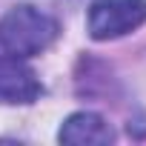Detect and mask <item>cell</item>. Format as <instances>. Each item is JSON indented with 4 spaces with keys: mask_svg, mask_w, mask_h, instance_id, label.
Returning <instances> with one entry per match:
<instances>
[{
    "mask_svg": "<svg viewBox=\"0 0 146 146\" xmlns=\"http://www.w3.org/2000/svg\"><path fill=\"white\" fill-rule=\"evenodd\" d=\"M57 37V23L35 6H12L0 17V46L15 57L46 52Z\"/></svg>",
    "mask_w": 146,
    "mask_h": 146,
    "instance_id": "cell-1",
    "label": "cell"
},
{
    "mask_svg": "<svg viewBox=\"0 0 146 146\" xmlns=\"http://www.w3.org/2000/svg\"><path fill=\"white\" fill-rule=\"evenodd\" d=\"M146 23V0H95L86 29L92 40H115Z\"/></svg>",
    "mask_w": 146,
    "mask_h": 146,
    "instance_id": "cell-2",
    "label": "cell"
},
{
    "mask_svg": "<svg viewBox=\"0 0 146 146\" xmlns=\"http://www.w3.org/2000/svg\"><path fill=\"white\" fill-rule=\"evenodd\" d=\"M43 86L23 57H0V103H35Z\"/></svg>",
    "mask_w": 146,
    "mask_h": 146,
    "instance_id": "cell-3",
    "label": "cell"
},
{
    "mask_svg": "<svg viewBox=\"0 0 146 146\" xmlns=\"http://www.w3.org/2000/svg\"><path fill=\"white\" fill-rule=\"evenodd\" d=\"M57 140L69 143V146H103V143L115 140V132L100 115L75 112V115H69L63 120V126L57 132Z\"/></svg>",
    "mask_w": 146,
    "mask_h": 146,
    "instance_id": "cell-4",
    "label": "cell"
}]
</instances>
